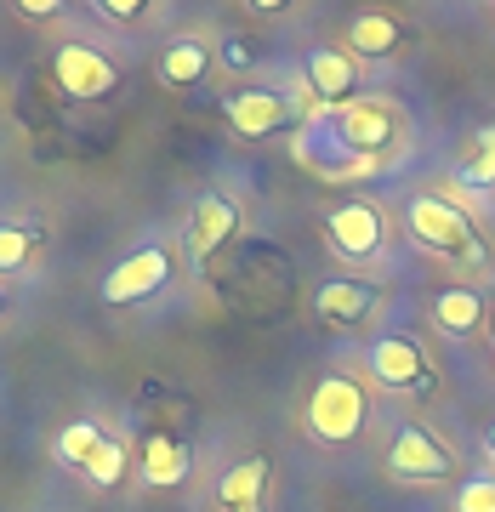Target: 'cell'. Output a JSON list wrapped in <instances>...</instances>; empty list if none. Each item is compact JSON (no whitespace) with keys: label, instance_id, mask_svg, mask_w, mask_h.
<instances>
[{"label":"cell","instance_id":"6da1fadb","mask_svg":"<svg viewBox=\"0 0 495 512\" xmlns=\"http://www.w3.org/2000/svg\"><path fill=\"white\" fill-rule=\"evenodd\" d=\"M404 228H410V239L433 256L484 262V239H478L473 217H467L456 200H444V194H416V200L404 205Z\"/></svg>","mask_w":495,"mask_h":512},{"label":"cell","instance_id":"7a4b0ae2","mask_svg":"<svg viewBox=\"0 0 495 512\" xmlns=\"http://www.w3.org/2000/svg\"><path fill=\"white\" fill-rule=\"evenodd\" d=\"M302 421H308V433L319 444H330V450H342V444H353L359 433H365L370 421V393L353 376H342V370H330V376H319L308 393V404H302Z\"/></svg>","mask_w":495,"mask_h":512},{"label":"cell","instance_id":"3957f363","mask_svg":"<svg viewBox=\"0 0 495 512\" xmlns=\"http://www.w3.org/2000/svg\"><path fill=\"white\" fill-rule=\"evenodd\" d=\"M325 126H330V137L348 148V154H359V160H382V148L399 143V114L387 109L382 97H353V103L325 114Z\"/></svg>","mask_w":495,"mask_h":512},{"label":"cell","instance_id":"277c9868","mask_svg":"<svg viewBox=\"0 0 495 512\" xmlns=\"http://www.w3.org/2000/svg\"><path fill=\"white\" fill-rule=\"evenodd\" d=\"M387 473L404 478V484H439V478L456 473V456H450V444L439 433H427L422 421H404L387 439Z\"/></svg>","mask_w":495,"mask_h":512},{"label":"cell","instance_id":"5b68a950","mask_svg":"<svg viewBox=\"0 0 495 512\" xmlns=\"http://www.w3.org/2000/svg\"><path fill=\"white\" fill-rule=\"evenodd\" d=\"M52 80H57V92L74 97V103H103L120 86V69H114L109 52H97L86 40H63L52 52Z\"/></svg>","mask_w":495,"mask_h":512},{"label":"cell","instance_id":"8992f818","mask_svg":"<svg viewBox=\"0 0 495 512\" xmlns=\"http://www.w3.org/2000/svg\"><path fill=\"white\" fill-rule=\"evenodd\" d=\"M325 245L342 262H376L387 251V217L370 200H342L325 217Z\"/></svg>","mask_w":495,"mask_h":512},{"label":"cell","instance_id":"52a82bcc","mask_svg":"<svg viewBox=\"0 0 495 512\" xmlns=\"http://www.w3.org/2000/svg\"><path fill=\"white\" fill-rule=\"evenodd\" d=\"M165 279H171V251H165V245H143V251L120 256L109 274H103V302H109V308L148 302L154 291H165Z\"/></svg>","mask_w":495,"mask_h":512},{"label":"cell","instance_id":"ba28073f","mask_svg":"<svg viewBox=\"0 0 495 512\" xmlns=\"http://www.w3.org/2000/svg\"><path fill=\"white\" fill-rule=\"evenodd\" d=\"M370 376L382 387H399V393H433V365L416 336H376L370 342Z\"/></svg>","mask_w":495,"mask_h":512},{"label":"cell","instance_id":"9c48e42d","mask_svg":"<svg viewBox=\"0 0 495 512\" xmlns=\"http://www.w3.org/2000/svg\"><path fill=\"white\" fill-rule=\"evenodd\" d=\"M222 120L234 126V137H245V143H262V137H274V131L291 126V103H285V92L245 86V92H228V103H222Z\"/></svg>","mask_w":495,"mask_h":512},{"label":"cell","instance_id":"30bf717a","mask_svg":"<svg viewBox=\"0 0 495 512\" xmlns=\"http://www.w3.org/2000/svg\"><path fill=\"white\" fill-rule=\"evenodd\" d=\"M302 80H308V97L330 114V109H342V103H353V92H359V63L342 46H313L302 57Z\"/></svg>","mask_w":495,"mask_h":512},{"label":"cell","instance_id":"8fae6325","mask_svg":"<svg viewBox=\"0 0 495 512\" xmlns=\"http://www.w3.org/2000/svg\"><path fill=\"white\" fill-rule=\"evenodd\" d=\"M234 234H239V205L228 194H200V205L188 211V251H194V262H211Z\"/></svg>","mask_w":495,"mask_h":512},{"label":"cell","instance_id":"7c38bea8","mask_svg":"<svg viewBox=\"0 0 495 512\" xmlns=\"http://www.w3.org/2000/svg\"><path fill=\"white\" fill-rule=\"evenodd\" d=\"M376 302H382V291L365 285V279H325L313 291V319H325V325H365L376 313Z\"/></svg>","mask_w":495,"mask_h":512},{"label":"cell","instance_id":"4fadbf2b","mask_svg":"<svg viewBox=\"0 0 495 512\" xmlns=\"http://www.w3.org/2000/svg\"><path fill=\"white\" fill-rule=\"evenodd\" d=\"M268 478H274L268 456H245L239 467H228V473H222L217 507L222 512H268Z\"/></svg>","mask_w":495,"mask_h":512},{"label":"cell","instance_id":"5bb4252c","mask_svg":"<svg viewBox=\"0 0 495 512\" xmlns=\"http://www.w3.org/2000/svg\"><path fill=\"white\" fill-rule=\"evenodd\" d=\"M154 74H160V86H171V92H188V86H200L205 74H211V46L200 35H177L160 52Z\"/></svg>","mask_w":495,"mask_h":512},{"label":"cell","instance_id":"9a60e30c","mask_svg":"<svg viewBox=\"0 0 495 512\" xmlns=\"http://www.w3.org/2000/svg\"><path fill=\"white\" fill-rule=\"evenodd\" d=\"M404 46V23L393 12H359L348 23V57H393Z\"/></svg>","mask_w":495,"mask_h":512},{"label":"cell","instance_id":"2e32d148","mask_svg":"<svg viewBox=\"0 0 495 512\" xmlns=\"http://www.w3.org/2000/svg\"><path fill=\"white\" fill-rule=\"evenodd\" d=\"M188 444L183 439H171V433H148L143 439V478L154 484V490H177L188 478Z\"/></svg>","mask_w":495,"mask_h":512},{"label":"cell","instance_id":"e0dca14e","mask_svg":"<svg viewBox=\"0 0 495 512\" xmlns=\"http://www.w3.org/2000/svg\"><path fill=\"white\" fill-rule=\"evenodd\" d=\"M433 325H439L444 336H473V330L484 325V302H478L473 285H444V291L433 296Z\"/></svg>","mask_w":495,"mask_h":512},{"label":"cell","instance_id":"ac0fdd59","mask_svg":"<svg viewBox=\"0 0 495 512\" xmlns=\"http://www.w3.org/2000/svg\"><path fill=\"white\" fill-rule=\"evenodd\" d=\"M126 467H131L126 444H120V439H103V444H97V450H92V461L80 467V473L92 478L97 490H120V478H126Z\"/></svg>","mask_w":495,"mask_h":512},{"label":"cell","instance_id":"d6986e66","mask_svg":"<svg viewBox=\"0 0 495 512\" xmlns=\"http://www.w3.org/2000/svg\"><path fill=\"white\" fill-rule=\"evenodd\" d=\"M97 444H103V427H97V421H69V427L57 433V456L69 461V467H86Z\"/></svg>","mask_w":495,"mask_h":512},{"label":"cell","instance_id":"ffe728a7","mask_svg":"<svg viewBox=\"0 0 495 512\" xmlns=\"http://www.w3.org/2000/svg\"><path fill=\"white\" fill-rule=\"evenodd\" d=\"M40 251V234L35 228H18V222H0V274H12L23 268L29 256Z\"/></svg>","mask_w":495,"mask_h":512},{"label":"cell","instance_id":"44dd1931","mask_svg":"<svg viewBox=\"0 0 495 512\" xmlns=\"http://www.w3.org/2000/svg\"><path fill=\"white\" fill-rule=\"evenodd\" d=\"M467 177H478L484 188H495V126L473 131V148H467Z\"/></svg>","mask_w":495,"mask_h":512},{"label":"cell","instance_id":"7402d4cb","mask_svg":"<svg viewBox=\"0 0 495 512\" xmlns=\"http://www.w3.org/2000/svg\"><path fill=\"white\" fill-rule=\"evenodd\" d=\"M456 512H495V473H478L456 490Z\"/></svg>","mask_w":495,"mask_h":512},{"label":"cell","instance_id":"603a6c76","mask_svg":"<svg viewBox=\"0 0 495 512\" xmlns=\"http://www.w3.org/2000/svg\"><path fill=\"white\" fill-rule=\"evenodd\" d=\"M97 12H103L109 23H137L148 6H143V0H97Z\"/></svg>","mask_w":495,"mask_h":512},{"label":"cell","instance_id":"cb8c5ba5","mask_svg":"<svg viewBox=\"0 0 495 512\" xmlns=\"http://www.w3.org/2000/svg\"><path fill=\"white\" fill-rule=\"evenodd\" d=\"M18 12L23 18H57L63 6H57V0H18Z\"/></svg>","mask_w":495,"mask_h":512},{"label":"cell","instance_id":"d4e9b609","mask_svg":"<svg viewBox=\"0 0 495 512\" xmlns=\"http://www.w3.org/2000/svg\"><path fill=\"white\" fill-rule=\"evenodd\" d=\"M484 450L495 456V416H490V427H484Z\"/></svg>","mask_w":495,"mask_h":512},{"label":"cell","instance_id":"484cf974","mask_svg":"<svg viewBox=\"0 0 495 512\" xmlns=\"http://www.w3.org/2000/svg\"><path fill=\"white\" fill-rule=\"evenodd\" d=\"M0 313H6V296H0Z\"/></svg>","mask_w":495,"mask_h":512},{"label":"cell","instance_id":"4316f807","mask_svg":"<svg viewBox=\"0 0 495 512\" xmlns=\"http://www.w3.org/2000/svg\"><path fill=\"white\" fill-rule=\"evenodd\" d=\"M490 330H495V313H490Z\"/></svg>","mask_w":495,"mask_h":512}]
</instances>
